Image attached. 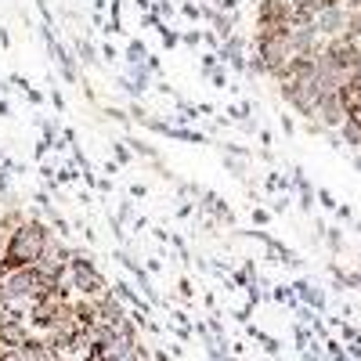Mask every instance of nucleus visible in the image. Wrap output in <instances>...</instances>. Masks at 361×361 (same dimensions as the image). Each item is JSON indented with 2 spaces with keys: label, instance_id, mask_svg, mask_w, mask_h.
I'll list each match as a JSON object with an SVG mask.
<instances>
[{
  "label": "nucleus",
  "instance_id": "obj_2",
  "mask_svg": "<svg viewBox=\"0 0 361 361\" xmlns=\"http://www.w3.org/2000/svg\"><path fill=\"white\" fill-rule=\"evenodd\" d=\"M350 116H354V119H357V127H361V112H350Z\"/></svg>",
  "mask_w": 361,
  "mask_h": 361
},
{
  "label": "nucleus",
  "instance_id": "obj_1",
  "mask_svg": "<svg viewBox=\"0 0 361 361\" xmlns=\"http://www.w3.org/2000/svg\"><path fill=\"white\" fill-rule=\"evenodd\" d=\"M51 243L47 228L40 224H18L8 243H4V257H0V275H8V271H22V267H37L44 246Z\"/></svg>",
  "mask_w": 361,
  "mask_h": 361
}]
</instances>
